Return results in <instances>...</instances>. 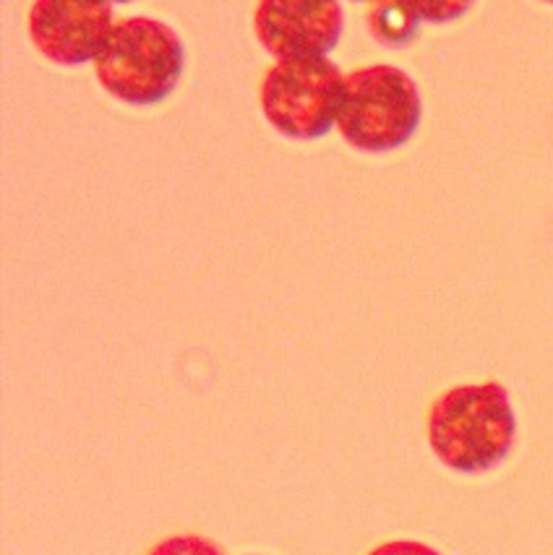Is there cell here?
<instances>
[{
  "label": "cell",
  "mask_w": 553,
  "mask_h": 555,
  "mask_svg": "<svg viewBox=\"0 0 553 555\" xmlns=\"http://www.w3.org/2000/svg\"><path fill=\"white\" fill-rule=\"evenodd\" d=\"M107 3H113V5H124V3H133V0H107Z\"/></svg>",
  "instance_id": "8fae6325"
},
{
  "label": "cell",
  "mask_w": 553,
  "mask_h": 555,
  "mask_svg": "<svg viewBox=\"0 0 553 555\" xmlns=\"http://www.w3.org/2000/svg\"><path fill=\"white\" fill-rule=\"evenodd\" d=\"M345 76L330 57L274 61L259 89L263 118L291 141L324 139L343 113Z\"/></svg>",
  "instance_id": "277c9868"
},
{
  "label": "cell",
  "mask_w": 553,
  "mask_h": 555,
  "mask_svg": "<svg viewBox=\"0 0 553 555\" xmlns=\"http://www.w3.org/2000/svg\"><path fill=\"white\" fill-rule=\"evenodd\" d=\"M254 31L274 61L330 57L343 40L345 11L339 0H259Z\"/></svg>",
  "instance_id": "8992f818"
},
{
  "label": "cell",
  "mask_w": 553,
  "mask_h": 555,
  "mask_svg": "<svg viewBox=\"0 0 553 555\" xmlns=\"http://www.w3.org/2000/svg\"><path fill=\"white\" fill-rule=\"evenodd\" d=\"M475 0H410L423 24H452L473 9Z\"/></svg>",
  "instance_id": "ba28073f"
},
{
  "label": "cell",
  "mask_w": 553,
  "mask_h": 555,
  "mask_svg": "<svg viewBox=\"0 0 553 555\" xmlns=\"http://www.w3.org/2000/svg\"><path fill=\"white\" fill-rule=\"evenodd\" d=\"M365 22H369L371 37L384 48L410 44L423 24L410 0H376V3H371Z\"/></svg>",
  "instance_id": "52a82bcc"
},
{
  "label": "cell",
  "mask_w": 553,
  "mask_h": 555,
  "mask_svg": "<svg viewBox=\"0 0 553 555\" xmlns=\"http://www.w3.org/2000/svg\"><path fill=\"white\" fill-rule=\"evenodd\" d=\"M543 3H551L553 5V0H543Z\"/></svg>",
  "instance_id": "4fadbf2b"
},
{
  "label": "cell",
  "mask_w": 553,
  "mask_h": 555,
  "mask_svg": "<svg viewBox=\"0 0 553 555\" xmlns=\"http://www.w3.org/2000/svg\"><path fill=\"white\" fill-rule=\"evenodd\" d=\"M428 447L456 475H486L510 456L517 438L510 391L497 380L443 391L428 410Z\"/></svg>",
  "instance_id": "6da1fadb"
},
{
  "label": "cell",
  "mask_w": 553,
  "mask_h": 555,
  "mask_svg": "<svg viewBox=\"0 0 553 555\" xmlns=\"http://www.w3.org/2000/svg\"><path fill=\"white\" fill-rule=\"evenodd\" d=\"M421 120V92L402 68L378 63L345 76L337 131L356 152L387 154L400 150L413 139Z\"/></svg>",
  "instance_id": "3957f363"
},
{
  "label": "cell",
  "mask_w": 553,
  "mask_h": 555,
  "mask_svg": "<svg viewBox=\"0 0 553 555\" xmlns=\"http://www.w3.org/2000/svg\"><path fill=\"white\" fill-rule=\"evenodd\" d=\"M150 555H224L217 542H211L202 534H176L152 547Z\"/></svg>",
  "instance_id": "9c48e42d"
},
{
  "label": "cell",
  "mask_w": 553,
  "mask_h": 555,
  "mask_svg": "<svg viewBox=\"0 0 553 555\" xmlns=\"http://www.w3.org/2000/svg\"><path fill=\"white\" fill-rule=\"evenodd\" d=\"M352 3H376V0H352Z\"/></svg>",
  "instance_id": "7c38bea8"
},
{
  "label": "cell",
  "mask_w": 553,
  "mask_h": 555,
  "mask_svg": "<svg viewBox=\"0 0 553 555\" xmlns=\"http://www.w3.org/2000/svg\"><path fill=\"white\" fill-rule=\"evenodd\" d=\"M185 68L183 40L170 24L150 16L120 18L94 61V76L113 100L154 107L178 89Z\"/></svg>",
  "instance_id": "7a4b0ae2"
},
{
  "label": "cell",
  "mask_w": 553,
  "mask_h": 555,
  "mask_svg": "<svg viewBox=\"0 0 553 555\" xmlns=\"http://www.w3.org/2000/svg\"><path fill=\"white\" fill-rule=\"evenodd\" d=\"M369 555H441L439 551L426 545V542L417 540H395V542H384L378 545L376 551H371Z\"/></svg>",
  "instance_id": "30bf717a"
},
{
  "label": "cell",
  "mask_w": 553,
  "mask_h": 555,
  "mask_svg": "<svg viewBox=\"0 0 553 555\" xmlns=\"http://www.w3.org/2000/svg\"><path fill=\"white\" fill-rule=\"evenodd\" d=\"M118 18L107 0H35L29 40L37 53L63 68L98 61Z\"/></svg>",
  "instance_id": "5b68a950"
}]
</instances>
